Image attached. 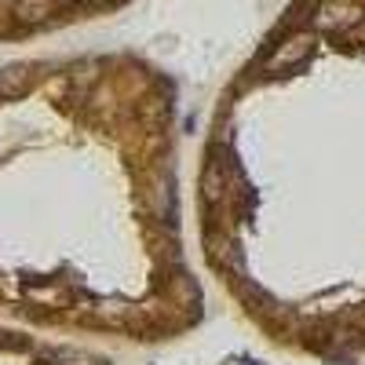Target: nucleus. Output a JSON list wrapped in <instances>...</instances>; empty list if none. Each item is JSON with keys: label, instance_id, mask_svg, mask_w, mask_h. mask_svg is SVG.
Here are the masks:
<instances>
[{"label": "nucleus", "instance_id": "nucleus-4", "mask_svg": "<svg viewBox=\"0 0 365 365\" xmlns=\"http://www.w3.org/2000/svg\"><path fill=\"white\" fill-rule=\"evenodd\" d=\"M347 4H358V8H361V11H365V0H347Z\"/></svg>", "mask_w": 365, "mask_h": 365}, {"label": "nucleus", "instance_id": "nucleus-2", "mask_svg": "<svg viewBox=\"0 0 365 365\" xmlns=\"http://www.w3.org/2000/svg\"><path fill=\"white\" fill-rule=\"evenodd\" d=\"M29 84H34V73H29L26 66L0 70V99H19V96H26Z\"/></svg>", "mask_w": 365, "mask_h": 365}, {"label": "nucleus", "instance_id": "nucleus-3", "mask_svg": "<svg viewBox=\"0 0 365 365\" xmlns=\"http://www.w3.org/2000/svg\"><path fill=\"white\" fill-rule=\"evenodd\" d=\"M201 190H205V201H208V205H216V201L223 197V172H220V165H208V168H205Z\"/></svg>", "mask_w": 365, "mask_h": 365}, {"label": "nucleus", "instance_id": "nucleus-1", "mask_svg": "<svg viewBox=\"0 0 365 365\" xmlns=\"http://www.w3.org/2000/svg\"><path fill=\"white\" fill-rule=\"evenodd\" d=\"M322 44V34L311 26V22H303V26H292L289 34L274 44L263 58V77H282V73H292V70H303L314 58Z\"/></svg>", "mask_w": 365, "mask_h": 365}]
</instances>
